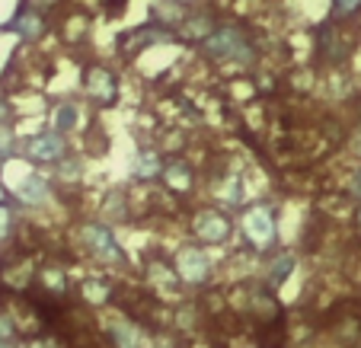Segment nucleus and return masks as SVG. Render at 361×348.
I'll use <instances>...</instances> for the list:
<instances>
[{
  "label": "nucleus",
  "mask_w": 361,
  "mask_h": 348,
  "mask_svg": "<svg viewBox=\"0 0 361 348\" xmlns=\"http://www.w3.org/2000/svg\"><path fill=\"white\" fill-rule=\"evenodd\" d=\"M333 7L339 10V13H358L361 0H333Z\"/></svg>",
  "instance_id": "20"
},
{
  "label": "nucleus",
  "mask_w": 361,
  "mask_h": 348,
  "mask_svg": "<svg viewBox=\"0 0 361 348\" xmlns=\"http://www.w3.org/2000/svg\"><path fill=\"white\" fill-rule=\"evenodd\" d=\"M10 227H13V214H10L7 205H0V240L10 237Z\"/></svg>",
  "instance_id": "19"
},
{
  "label": "nucleus",
  "mask_w": 361,
  "mask_h": 348,
  "mask_svg": "<svg viewBox=\"0 0 361 348\" xmlns=\"http://www.w3.org/2000/svg\"><path fill=\"white\" fill-rule=\"evenodd\" d=\"M80 243L87 246L96 259L106 262V266H122L125 262L122 249H118L116 237H112V230L106 224H83L80 227Z\"/></svg>",
  "instance_id": "2"
},
{
  "label": "nucleus",
  "mask_w": 361,
  "mask_h": 348,
  "mask_svg": "<svg viewBox=\"0 0 361 348\" xmlns=\"http://www.w3.org/2000/svg\"><path fill=\"white\" fill-rule=\"evenodd\" d=\"M80 297L87 304H93V307H102V304H109V297H112V285L106 278H83Z\"/></svg>",
  "instance_id": "11"
},
{
  "label": "nucleus",
  "mask_w": 361,
  "mask_h": 348,
  "mask_svg": "<svg viewBox=\"0 0 361 348\" xmlns=\"http://www.w3.org/2000/svg\"><path fill=\"white\" fill-rule=\"evenodd\" d=\"M150 13H154V26L160 29H179L185 23V10L183 4H176V0H157L154 7H150Z\"/></svg>",
  "instance_id": "8"
},
{
  "label": "nucleus",
  "mask_w": 361,
  "mask_h": 348,
  "mask_svg": "<svg viewBox=\"0 0 361 348\" xmlns=\"http://www.w3.org/2000/svg\"><path fill=\"white\" fill-rule=\"evenodd\" d=\"M77 118H80L77 106H71V103L58 106V112H55V131H71L77 125Z\"/></svg>",
  "instance_id": "16"
},
{
  "label": "nucleus",
  "mask_w": 361,
  "mask_h": 348,
  "mask_svg": "<svg viewBox=\"0 0 361 348\" xmlns=\"http://www.w3.org/2000/svg\"><path fill=\"white\" fill-rule=\"evenodd\" d=\"M195 237L204 240V243H224L227 237H231V218H227L224 211H218V208H204V211L195 214Z\"/></svg>",
  "instance_id": "7"
},
{
  "label": "nucleus",
  "mask_w": 361,
  "mask_h": 348,
  "mask_svg": "<svg viewBox=\"0 0 361 348\" xmlns=\"http://www.w3.org/2000/svg\"><path fill=\"white\" fill-rule=\"evenodd\" d=\"M173 268H176V275L183 281H189V285H202V281H208L212 262H208V256H204L202 249L183 246V249L173 256Z\"/></svg>",
  "instance_id": "4"
},
{
  "label": "nucleus",
  "mask_w": 361,
  "mask_h": 348,
  "mask_svg": "<svg viewBox=\"0 0 361 348\" xmlns=\"http://www.w3.org/2000/svg\"><path fill=\"white\" fill-rule=\"evenodd\" d=\"M23 154L35 163H61L68 157V141H64L61 131H42V135L29 137L23 144Z\"/></svg>",
  "instance_id": "3"
},
{
  "label": "nucleus",
  "mask_w": 361,
  "mask_h": 348,
  "mask_svg": "<svg viewBox=\"0 0 361 348\" xmlns=\"http://www.w3.org/2000/svg\"><path fill=\"white\" fill-rule=\"evenodd\" d=\"M164 182L170 185L173 192H189L195 176H192V166L183 163V160H173V163L164 166Z\"/></svg>",
  "instance_id": "10"
},
{
  "label": "nucleus",
  "mask_w": 361,
  "mask_h": 348,
  "mask_svg": "<svg viewBox=\"0 0 361 348\" xmlns=\"http://www.w3.org/2000/svg\"><path fill=\"white\" fill-rule=\"evenodd\" d=\"M243 233H246V240H250L256 249H269V246L275 243V218H272V211H269L266 205L252 208V211L246 214V220H243Z\"/></svg>",
  "instance_id": "5"
},
{
  "label": "nucleus",
  "mask_w": 361,
  "mask_h": 348,
  "mask_svg": "<svg viewBox=\"0 0 361 348\" xmlns=\"http://www.w3.org/2000/svg\"><path fill=\"white\" fill-rule=\"evenodd\" d=\"M45 287L48 291H55V294H64V287H68V281H64V275L58 272V268H45Z\"/></svg>",
  "instance_id": "17"
},
{
  "label": "nucleus",
  "mask_w": 361,
  "mask_h": 348,
  "mask_svg": "<svg viewBox=\"0 0 361 348\" xmlns=\"http://www.w3.org/2000/svg\"><path fill=\"white\" fill-rule=\"evenodd\" d=\"M10 29H16V32H20L26 42H35L48 29V23H45V16H42L39 10H23V13L13 20V26H10Z\"/></svg>",
  "instance_id": "9"
},
{
  "label": "nucleus",
  "mask_w": 361,
  "mask_h": 348,
  "mask_svg": "<svg viewBox=\"0 0 361 348\" xmlns=\"http://www.w3.org/2000/svg\"><path fill=\"white\" fill-rule=\"evenodd\" d=\"M10 339H13V323H10V316H0V342Z\"/></svg>",
  "instance_id": "21"
},
{
  "label": "nucleus",
  "mask_w": 361,
  "mask_h": 348,
  "mask_svg": "<svg viewBox=\"0 0 361 348\" xmlns=\"http://www.w3.org/2000/svg\"><path fill=\"white\" fill-rule=\"evenodd\" d=\"M358 230H361V208H358Z\"/></svg>",
  "instance_id": "24"
},
{
  "label": "nucleus",
  "mask_w": 361,
  "mask_h": 348,
  "mask_svg": "<svg viewBox=\"0 0 361 348\" xmlns=\"http://www.w3.org/2000/svg\"><path fill=\"white\" fill-rule=\"evenodd\" d=\"M176 4H189V0H176Z\"/></svg>",
  "instance_id": "25"
},
{
  "label": "nucleus",
  "mask_w": 361,
  "mask_h": 348,
  "mask_svg": "<svg viewBox=\"0 0 361 348\" xmlns=\"http://www.w3.org/2000/svg\"><path fill=\"white\" fill-rule=\"evenodd\" d=\"M352 195L361 201V173H355V179H352Z\"/></svg>",
  "instance_id": "22"
},
{
  "label": "nucleus",
  "mask_w": 361,
  "mask_h": 348,
  "mask_svg": "<svg viewBox=\"0 0 361 348\" xmlns=\"http://www.w3.org/2000/svg\"><path fill=\"white\" fill-rule=\"evenodd\" d=\"M204 55L208 58H218V61H231V64H252L256 61V42L252 35L246 32L243 26H218L208 39L202 42Z\"/></svg>",
  "instance_id": "1"
},
{
  "label": "nucleus",
  "mask_w": 361,
  "mask_h": 348,
  "mask_svg": "<svg viewBox=\"0 0 361 348\" xmlns=\"http://www.w3.org/2000/svg\"><path fill=\"white\" fill-rule=\"evenodd\" d=\"M20 198L23 201H29V205H45L48 201V179L45 176H29L26 182H23V189H20Z\"/></svg>",
  "instance_id": "13"
},
{
  "label": "nucleus",
  "mask_w": 361,
  "mask_h": 348,
  "mask_svg": "<svg viewBox=\"0 0 361 348\" xmlns=\"http://www.w3.org/2000/svg\"><path fill=\"white\" fill-rule=\"evenodd\" d=\"M7 116H10V106H7V103H4V99H0V125L7 122Z\"/></svg>",
  "instance_id": "23"
},
{
  "label": "nucleus",
  "mask_w": 361,
  "mask_h": 348,
  "mask_svg": "<svg viewBox=\"0 0 361 348\" xmlns=\"http://www.w3.org/2000/svg\"><path fill=\"white\" fill-rule=\"evenodd\" d=\"M291 268H294V256L291 253L275 256L272 266H269V281H272V285H281V281L291 275Z\"/></svg>",
  "instance_id": "15"
},
{
  "label": "nucleus",
  "mask_w": 361,
  "mask_h": 348,
  "mask_svg": "<svg viewBox=\"0 0 361 348\" xmlns=\"http://www.w3.org/2000/svg\"><path fill=\"white\" fill-rule=\"evenodd\" d=\"M109 339L116 342V348H141V333L131 323H116L109 329Z\"/></svg>",
  "instance_id": "14"
},
{
  "label": "nucleus",
  "mask_w": 361,
  "mask_h": 348,
  "mask_svg": "<svg viewBox=\"0 0 361 348\" xmlns=\"http://www.w3.org/2000/svg\"><path fill=\"white\" fill-rule=\"evenodd\" d=\"M135 176L137 179H157L164 176V163H160V151H141L135 160Z\"/></svg>",
  "instance_id": "12"
},
{
  "label": "nucleus",
  "mask_w": 361,
  "mask_h": 348,
  "mask_svg": "<svg viewBox=\"0 0 361 348\" xmlns=\"http://www.w3.org/2000/svg\"><path fill=\"white\" fill-rule=\"evenodd\" d=\"M83 93L93 99V103H116L118 99V80L109 68H90L83 74Z\"/></svg>",
  "instance_id": "6"
},
{
  "label": "nucleus",
  "mask_w": 361,
  "mask_h": 348,
  "mask_svg": "<svg viewBox=\"0 0 361 348\" xmlns=\"http://www.w3.org/2000/svg\"><path fill=\"white\" fill-rule=\"evenodd\" d=\"M61 179H68V182L80 179V163H77L74 157H64V160H61Z\"/></svg>",
  "instance_id": "18"
}]
</instances>
